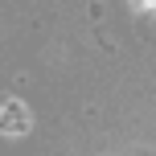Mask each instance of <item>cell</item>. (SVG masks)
Returning a JSON list of instances; mask_svg holds the SVG:
<instances>
[{
	"mask_svg": "<svg viewBox=\"0 0 156 156\" xmlns=\"http://www.w3.org/2000/svg\"><path fill=\"white\" fill-rule=\"evenodd\" d=\"M0 132L4 136H25L29 132V111L16 99H0Z\"/></svg>",
	"mask_w": 156,
	"mask_h": 156,
	"instance_id": "6da1fadb",
	"label": "cell"
}]
</instances>
